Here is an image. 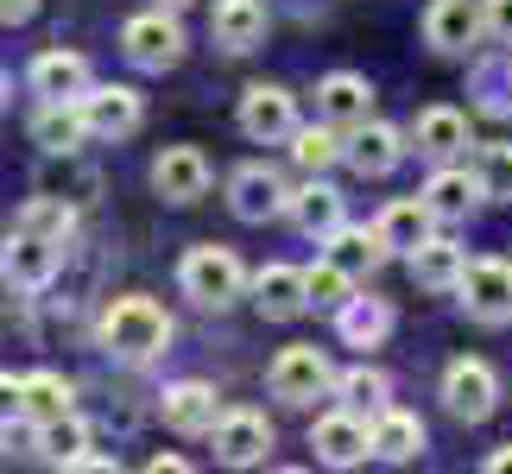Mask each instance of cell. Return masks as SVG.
I'll return each instance as SVG.
<instances>
[{"label":"cell","instance_id":"obj_22","mask_svg":"<svg viewBox=\"0 0 512 474\" xmlns=\"http://www.w3.org/2000/svg\"><path fill=\"white\" fill-rule=\"evenodd\" d=\"M266 26H272V19H266V0H215V13H209V38L222 51H234V57L260 45Z\"/></svg>","mask_w":512,"mask_h":474},{"label":"cell","instance_id":"obj_27","mask_svg":"<svg viewBox=\"0 0 512 474\" xmlns=\"http://www.w3.org/2000/svg\"><path fill=\"white\" fill-rule=\"evenodd\" d=\"M373 456L380 462H418L424 456V424L399 405L373 411Z\"/></svg>","mask_w":512,"mask_h":474},{"label":"cell","instance_id":"obj_32","mask_svg":"<svg viewBox=\"0 0 512 474\" xmlns=\"http://www.w3.org/2000/svg\"><path fill=\"white\" fill-rule=\"evenodd\" d=\"M336 399L348 405V411H367V418H373V411H386V399H392V380H386V373L380 367H348V373H336Z\"/></svg>","mask_w":512,"mask_h":474},{"label":"cell","instance_id":"obj_20","mask_svg":"<svg viewBox=\"0 0 512 474\" xmlns=\"http://www.w3.org/2000/svg\"><path fill=\"white\" fill-rule=\"evenodd\" d=\"M291 222H298V234H310V241H329L342 222H348V203L336 184H323V177H310L304 190H291Z\"/></svg>","mask_w":512,"mask_h":474},{"label":"cell","instance_id":"obj_9","mask_svg":"<svg viewBox=\"0 0 512 474\" xmlns=\"http://www.w3.org/2000/svg\"><path fill=\"white\" fill-rule=\"evenodd\" d=\"M215 437V462L222 468H260L272 456V424H266V411H222V424L209 430Z\"/></svg>","mask_w":512,"mask_h":474},{"label":"cell","instance_id":"obj_36","mask_svg":"<svg viewBox=\"0 0 512 474\" xmlns=\"http://www.w3.org/2000/svg\"><path fill=\"white\" fill-rule=\"evenodd\" d=\"M304 279H310V310H342V304L354 298V279H348L336 260H329V253L304 272Z\"/></svg>","mask_w":512,"mask_h":474},{"label":"cell","instance_id":"obj_33","mask_svg":"<svg viewBox=\"0 0 512 474\" xmlns=\"http://www.w3.org/2000/svg\"><path fill=\"white\" fill-rule=\"evenodd\" d=\"M468 171H475V184H481L487 203H506V196H512V140H487V146H475Z\"/></svg>","mask_w":512,"mask_h":474},{"label":"cell","instance_id":"obj_21","mask_svg":"<svg viewBox=\"0 0 512 474\" xmlns=\"http://www.w3.org/2000/svg\"><path fill=\"white\" fill-rule=\"evenodd\" d=\"M323 253H329V260H336V266L348 272L354 285L373 279V272H380V266L392 260V247H386V234H380V228H348V222H342V228L323 241Z\"/></svg>","mask_w":512,"mask_h":474},{"label":"cell","instance_id":"obj_7","mask_svg":"<svg viewBox=\"0 0 512 474\" xmlns=\"http://www.w3.org/2000/svg\"><path fill=\"white\" fill-rule=\"evenodd\" d=\"M57 266H64V247L45 241V234H32V228H13L7 247H0V279L13 291H45L57 279Z\"/></svg>","mask_w":512,"mask_h":474},{"label":"cell","instance_id":"obj_24","mask_svg":"<svg viewBox=\"0 0 512 474\" xmlns=\"http://www.w3.org/2000/svg\"><path fill=\"white\" fill-rule=\"evenodd\" d=\"M373 228L386 234V247H392V253H405V260H411V253H418L430 234H437V215H430L424 196H399V203H386V209H380V222H373Z\"/></svg>","mask_w":512,"mask_h":474},{"label":"cell","instance_id":"obj_25","mask_svg":"<svg viewBox=\"0 0 512 474\" xmlns=\"http://www.w3.org/2000/svg\"><path fill=\"white\" fill-rule=\"evenodd\" d=\"M475 196H481V184H475V171H462V165H443L430 171V184H424V203H430V215L437 222H462L468 209H475Z\"/></svg>","mask_w":512,"mask_h":474},{"label":"cell","instance_id":"obj_2","mask_svg":"<svg viewBox=\"0 0 512 474\" xmlns=\"http://www.w3.org/2000/svg\"><path fill=\"white\" fill-rule=\"evenodd\" d=\"M177 285H184V298H196L203 310H228L234 298H247V266L234 260L228 247H215V241H203V247H190L184 260H177Z\"/></svg>","mask_w":512,"mask_h":474},{"label":"cell","instance_id":"obj_23","mask_svg":"<svg viewBox=\"0 0 512 474\" xmlns=\"http://www.w3.org/2000/svg\"><path fill=\"white\" fill-rule=\"evenodd\" d=\"M253 304H260L272 323H291V316L310 310V279L298 266H266V272H253Z\"/></svg>","mask_w":512,"mask_h":474},{"label":"cell","instance_id":"obj_29","mask_svg":"<svg viewBox=\"0 0 512 474\" xmlns=\"http://www.w3.org/2000/svg\"><path fill=\"white\" fill-rule=\"evenodd\" d=\"M342 152H348V133H342V127H329V121L291 133V158H298L310 177H323L329 165H342Z\"/></svg>","mask_w":512,"mask_h":474},{"label":"cell","instance_id":"obj_11","mask_svg":"<svg viewBox=\"0 0 512 474\" xmlns=\"http://www.w3.org/2000/svg\"><path fill=\"white\" fill-rule=\"evenodd\" d=\"M443 405L456 411V418H468V424H481L487 411L500 405V373L487 367V361H449L443 367Z\"/></svg>","mask_w":512,"mask_h":474},{"label":"cell","instance_id":"obj_34","mask_svg":"<svg viewBox=\"0 0 512 474\" xmlns=\"http://www.w3.org/2000/svg\"><path fill=\"white\" fill-rule=\"evenodd\" d=\"M19 228H32V234H45V241L64 247L70 234H76V209L64 203V196H26V209H19Z\"/></svg>","mask_w":512,"mask_h":474},{"label":"cell","instance_id":"obj_10","mask_svg":"<svg viewBox=\"0 0 512 474\" xmlns=\"http://www.w3.org/2000/svg\"><path fill=\"white\" fill-rule=\"evenodd\" d=\"M241 133H247L253 146L291 140V133H298V102H291L279 83H253V89L241 95Z\"/></svg>","mask_w":512,"mask_h":474},{"label":"cell","instance_id":"obj_40","mask_svg":"<svg viewBox=\"0 0 512 474\" xmlns=\"http://www.w3.org/2000/svg\"><path fill=\"white\" fill-rule=\"evenodd\" d=\"M38 13V0H0V26H26Z\"/></svg>","mask_w":512,"mask_h":474},{"label":"cell","instance_id":"obj_1","mask_svg":"<svg viewBox=\"0 0 512 474\" xmlns=\"http://www.w3.org/2000/svg\"><path fill=\"white\" fill-rule=\"evenodd\" d=\"M102 348L114 354V361H127V367H146V361H159V354L171 348V316H165V304L159 298H114L108 310H102Z\"/></svg>","mask_w":512,"mask_h":474},{"label":"cell","instance_id":"obj_13","mask_svg":"<svg viewBox=\"0 0 512 474\" xmlns=\"http://www.w3.org/2000/svg\"><path fill=\"white\" fill-rule=\"evenodd\" d=\"M26 83H32L38 102H83V95L95 89V76H89L83 51H38L32 70H26Z\"/></svg>","mask_w":512,"mask_h":474},{"label":"cell","instance_id":"obj_5","mask_svg":"<svg viewBox=\"0 0 512 474\" xmlns=\"http://www.w3.org/2000/svg\"><path fill=\"white\" fill-rule=\"evenodd\" d=\"M310 449H317L323 468H361L373 456V418L367 411H329V418L310 424Z\"/></svg>","mask_w":512,"mask_h":474},{"label":"cell","instance_id":"obj_8","mask_svg":"<svg viewBox=\"0 0 512 474\" xmlns=\"http://www.w3.org/2000/svg\"><path fill=\"white\" fill-rule=\"evenodd\" d=\"M487 38L481 26V0H430L424 7V45L443 57H468Z\"/></svg>","mask_w":512,"mask_h":474},{"label":"cell","instance_id":"obj_44","mask_svg":"<svg viewBox=\"0 0 512 474\" xmlns=\"http://www.w3.org/2000/svg\"><path fill=\"white\" fill-rule=\"evenodd\" d=\"M0 102H7V76H0Z\"/></svg>","mask_w":512,"mask_h":474},{"label":"cell","instance_id":"obj_43","mask_svg":"<svg viewBox=\"0 0 512 474\" xmlns=\"http://www.w3.org/2000/svg\"><path fill=\"white\" fill-rule=\"evenodd\" d=\"M146 7H171L177 13V7H190V0H146Z\"/></svg>","mask_w":512,"mask_h":474},{"label":"cell","instance_id":"obj_12","mask_svg":"<svg viewBox=\"0 0 512 474\" xmlns=\"http://www.w3.org/2000/svg\"><path fill=\"white\" fill-rule=\"evenodd\" d=\"M228 209L241 215V222H272V215L291 209V190L272 165H241L228 177Z\"/></svg>","mask_w":512,"mask_h":474},{"label":"cell","instance_id":"obj_26","mask_svg":"<svg viewBox=\"0 0 512 474\" xmlns=\"http://www.w3.org/2000/svg\"><path fill=\"white\" fill-rule=\"evenodd\" d=\"M468 272V253L449 241V234H430V241L411 253V279H418L424 291H456Z\"/></svg>","mask_w":512,"mask_h":474},{"label":"cell","instance_id":"obj_17","mask_svg":"<svg viewBox=\"0 0 512 474\" xmlns=\"http://www.w3.org/2000/svg\"><path fill=\"white\" fill-rule=\"evenodd\" d=\"M89 140H95V133H89L83 102H38V114H32V146L45 152V158H70V152H83Z\"/></svg>","mask_w":512,"mask_h":474},{"label":"cell","instance_id":"obj_38","mask_svg":"<svg viewBox=\"0 0 512 474\" xmlns=\"http://www.w3.org/2000/svg\"><path fill=\"white\" fill-rule=\"evenodd\" d=\"M26 418V380H13V373H0V424Z\"/></svg>","mask_w":512,"mask_h":474},{"label":"cell","instance_id":"obj_16","mask_svg":"<svg viewBox=\"0 0 512 474\" xmlns=\"http://www.w3.org/2000/svg\"><path fill=\"white\" fill-rule=\"evenodd\" d=\"M159 418L177 430V437H209V430L222 424V399H215L209 380H177V386H165Z\"/></svg>","mask_w":512,"mask_h":474},{"label":"cell","instance_id":"obj_4","mask_svg":"<svg viewBox=\"0 0 512 474\" xmlns=\"http://www.w3.org/2000/svg\"><path fill=\"white\" fill-rule=\"evenodd\" d=\"M121 51L133 70H171L184 57V26H177L171 7H146L121 26Z\"/></svg>","mask_w":512,"mask_h":474},{"label":"cell","instance_id":"obj_3","mask_svg":"<svg viewBox=\"0 0 512 474\" xmlns=\"http://www.w3.org/2000/svg\"><path fill=\"white\" fill-rule=\"evenodd\" d=\"M266 386H272V399H279V405H298L304 411V405H317V399L336 392V367H329L323 348L298 342V348H279V354H272Z\"/></svg>","mask_w":512,"mask_h":474},{"label":"cell","instance_id":"obj_37","mask_svg":"<svg viewBox=\"0 0 512 474\" xmlns=\"http://www.w3.org/2000/svg\"><path fill=\"white\" fill-rule=\"evenodd\" d=\"M481 26L494 45H512V0H481Z\"/></svg>","mask_w":512,"mask_h":474},{"label":"cell","instance_id":"obj_18","mask_svg":"<svg viewBox=\"0 0 512 474\" xmlns=\"http://www.w3.org/2000/svg\"><path fill=\"white\" fill-rule=\"evenodd\" d=\"M317 121L342 127V133H354L361 121H373V83H367V76H354V70L323 76V83H317Z\"/></svg>","mask_w":512,"mask_h":474},{"label":"cell","instance_id":"obj_35","mask_svg":"<svg viewBox=\"0 0 512 474\" xmlns=\"http://www.w3.org/2000/svg\"><path fill=\"white\" fill-rule=\"evenodd\" d=\"M32 430H38V456L57 462V468L89 449V424L76 418V411H64V418H51V424H32Z\"/></svg>","mask_w":512,"mask_h":474},{"label":"cell","instance_id":"obj_19","mask_svg":"<svg viewBox=\"0 0 512 474\" xmlns=\"http://www.w3.org/2000/svg\"><path fill=\"white\" fill-rule=\"evenodd\" d=\"M399 158H405V133L399 127H386V121H361L348 133V152H342V165L354 177H386V171H399Z\"/></svg>","mask_w":512,"mask_h":474},{"label":"cell","instance_id":"obj_42","mask_svg":"<svg viewBox=\"0 0 512 474\" xmlns=\"http://www.w3.org/2000/svg\"><path fill=\"white\" fill-rule=\"evenodd\" d=\"M487 474H512V443L500 449V456H487Z\"/></svg>","mask_w":512,"mask_h":474},{"label":"cell","instance_id":"obj_28","mask_svg":"<svg viewBox=\"0 0 512 474\" xmlns=\"http://www.w3.org/2000/svg\"><path fill=\"white\" fill-rule=\"evenodd\" d=\"M411 140H418L424 158H456V152H468V114L462 108H424L411 121Z\"/></svg>","mask_w":512,"mask_h":474},{"label":"cell","instance_id":"obj_30","mask_svg":"<svg viewBox=\"0 0 512 474\" xmlns=\"http://www.w3.org/2000/svg\"><path fill=\"white\" fill-rule=\"evenodd\" d=\"M336 329H342V342H354V348H380L386 329H392V310L380 298H348L336 310Z\"/></svg>","mask_w":512,"mask_h":474},{"label":"cell","instance_id":"obj_31","mask_svg":"<svg viewBox=\"0 0 512 474\" xmlns=\"http://www.w3.org/2000/svg\"><path fill=\"white\" fill-rule=\"evenodd\" d=\"M64 411H76V392H70L64 373H51V367L26 373V424H51Z\"/></svg>","mask_w":512,"mask_h":474},{"label":"cell","instance_id":"obj_41","mask_svg":"<svg viewBox=\"0 0 512 474\" xmlns=\"http://www.w3.org/2000/svg\"><path fill=\"white\" fill-rule=\"evenodd\" d=\"M146 468H152V474H184V462H177V456H152Z\"/></svg>","mask_w":512,"mask_h":474},{"label":"cell","instance_id":"obj_6","mask_svg":"<svg viewBox=\"0 0 512 474\" xmlns=\"http://www.w3.org/2000/svg\"><path fill=\"white\" fill-rule=\"evenodd\" d=\"M456 298H462V310L475 316V323H487V329L512 323V260H468Z\"/></svg>","mask_w":512,"mask_h":474},{"label":"cell","instance_id":"obj_14","mask_svg":"<svg viewBox=\"0 0 512 474\" xmlns=\"http://www.w3.org/2000/svg\"><path fill=\"white\" fill-rule=\"evenodd\" d=\"M83 114H89L95 140H127V133H140L146 102H140V89H127V83H95L83 95Z\"/></svg>","mask_w":512,"mask_h":474},{"label":"cell","instance_id":"obj_39","mask_svg":"<svg viewBox=\"0 0 512 474\" xmlns=\"http://www.w3.org/2000/svg\"><path fill=\"white\" fill-rule=\"evenodd\" d=\"M64 468H70V474H114L121 462H114V456H89V449H83V456H70Z\"/></svg>","mask_w":512,"mask_h":474},{"label":"cell","instance_id":"obj_15","mask_svg":"<svg viewBox=\"0 0 512 474\" xmlns=\"http://www.w3.org/2000/svg\"><path fill=\"white\" fill-rule=\"evenodd\" d=\"M152 190L165 196V203H196V196H209V158L203 146H165L152 158Z\"/></svg>","mask_w":512,"mask_h":474}]
</instances>
